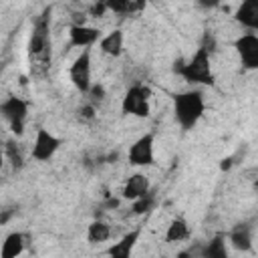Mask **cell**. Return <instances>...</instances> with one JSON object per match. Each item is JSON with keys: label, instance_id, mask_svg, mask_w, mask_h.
<instances>
[{"label": "cell", "instance_id": "11", "mask_svg": "<svg viewBox=\"0 0 258 258\" xmlns=\"http://www.w3.org/2000/svg\"><path fill=\"white\" fill-rule=\"evenodd\" d=\"M69 38H71V46H77V48H91L95 42H99L101 38V30L95 28V26H75L71 24L69 28Z\"/></svg>", "mask_w": 258, "mask_h": 258}, {"label": "cell", "instance_id": "30", "mask_svg": "<svg viewBox=\"0 0 258 258\" xmlns=\"http://www.w3.org/2000/svg\"><path fill=\"white\" fill-rule=\"evenodd\" d=\"M177 258H189V254H187V252H179Z\"/></svg>", "mask_w": 258, "mask_h": 258}, {"label": "cell", "instance_id": "1", "mask_svg": "<svg viewBox=\"0 0 258 258\" xmlns=\"http://www.w3.org/2000/svg\"><path fill=\"white\" fill-rule=\"evenodd\" d=\"M204 111H206V101H204L202 91H198V89L183 91V93H177L173 97L175 119H177L179 127L185 131L194 129L198 125V121L204 117Z\"/></svg>", "mask_w": 258, "mask_h": 258}, {"label": "cell", "instance_id": "14", "mask_svg": "<svg viewBox=\"0 0 258 258\" xmlns=\"http://www.w3.org/2000/svg\"><path fill=\"white\" fill-rule=\"evenodd\" d=\"M99 48L107 56H119L123 52V30L115 28L99 38Z\"/></svg>", "mask_w": 258, "mask_h": 258}, {"label": "cell", "instance_id": "23", "mask_svg": "<svg viewBox=\"0 0 258 258\" xmlns=\"http://www.w3.org/2000/svg\"><path fill=\"white\" fill-rule=\"evenodd\" d=\"M87 95L91 97V103H95V101H103L105 99V87L103 85H91V89L87 91Z\"/></svg>", "mask_w": 258, "mask_h": 258}, {"label": "cell", "instance_id": "19", "mask_svg": "<svg viewBox=\"0 0 258 258\" xmlns=\"http://www.w3.org/2000/svg\"><path fill=\"white\" fill-rule=\"evenodd\" d=\"M111 238V226L103 220H95L89 224L87 228V240L89 244H99V242H107Z\"/></svg>", "mask_w": 258, "mask_h": 258}, {"label": "cell", "instance_id": "18", "mask_svg": "<svg viewBox=\"0 0 258 258\" xmlns=\"http://www.w3.org/2000/svg\"><path fill=\"white\" fill-rule=\"evenodd\" d=\"M202 258H230L226 238L222 234H216L204 248H202Z\"/></svg>", "mask_w": 258, "mask_h": 258}, {"label": "cell", "instance_id": "25", "mask_svg": "<svg viewBox=\"0 0 258 258\" xmlns=\"http://www.w3.org/2000/svg\"><path fill=\"white\" fill-rule=\"evenodd\" d=\"M109 10H107V4L105 2H97V4H93L91 8H89V14L91 16H105Z\"/></svg>", "mask_w": 258, "mask_h": 258}, {"label": "cell", "instance_id": "7", "mask_svg": "<svg viewBox=\"0 0 258 258\" xmlns=\"http://www.w3.org/2000/svg\"><path fill=\"white\" fill-rule=\"evenodd\" d=\"M69 79L77 91L87 95V91L93 85L91 83V48H83V52L73 60L69 69Z\"/></svg>", "mask_w": 258, "mask_h": 258}, {"label": "cell", "instance_id": "8", "mask_svg": "<svg viewBox=\"0 0 258 258\" xmlns=\"http://www.w3.org/2000/svg\"><path fill=\"white\" fill-rule=\"evenodd\" d=\"M60 147V139L56 135H52L48 129L38 127L36 129V137H34V145H32V157L36 161H48Z\"/></svg>", "mask_w": 258, "mask_h": 258}, {"label": "cell", "instance_id": "20", "mask_svg": "<svg viewBox=\"0 0 258 258\" xmlns=\"http://www.w3.org/2000/svg\"><path fill=\"white\" fill-rule=\"evenodd\" d=\"M107 10L115 12V14H129L135 10H141L145 6V2H131V0H107Z\"/></svg>", "mask_w": 258, "mask_h": 258}, {"label": "cell", "instance_id": "17", "mask_svg": "<svg viewBox=\"0 0 258 258\" xmlns=\"http://www.w3.org/2000/svg\"><path fill=\"white\" fill-rule=\"evenodd\" d=\"M187 236H189V226H187L185 218H181V216L173 218V220L169 222L167 230H165V242H169V244H175V242H181V240H185Z\"/></svg>", "mask_w": 258, "mask_h": 258}, {"label": "cell", "instance_id": "24", "mask_svg": "<svg viewBox=\"0 0 258 258\" xmlns=\"http://www.w3.org/2000/svg\"><path fill=\"white\" fill-rule=\"evenodd\" d=\"M79 113H81V119H85V121H91V119H95V113H97V109H95V105H93V103H87V105H83V107L79 109Z\"/></svg>", "mask_w": 258, "mask_h": 258}, {"label": "cell", "instance_id": "4", "mask_svg": "<svg viewBox=\"0 0 258 258\" xmlns=\"http://www.w3.org/2000/svg\"><path fill=\"white\" fill-rule=\"evenodd\" d=\"M149 97H151V89L147 85H133L127 89L123 101H121V111L123 115H133V117H149Z\"/></svg>", "mask_w": 258, "mask_h": 258}, {"label": "cell", "instance_id": "27", "mask_svg": "<svg viewBox=\"0 0 258 258\" xmlns=\"http://www.w3.org/2000/svg\"><path fill=\"white\" fill-rule=\"evenodd\" d=\"M117 206H119V200H115V198L107 200V208H117Z\"/></svg>", "mask_w": 258, "mask_h": 258}, {"label": "cell", "instance_id": "21", "mask_svg": "<svg viewBox=\"0 0 258 258\" xmlns=\"http://www.w3.org/2000/svg\"><path fill=\"white\" fill-rule=\"evenodd\" d=\"M153 206H155V198H153L151 194H145V196L133 200V204H131V212H133L135 216H143V214L151 212Z\"/></svg>", "mask_w": 258, "mask_h": 258}, {"label": "cell", "instance_id": "29", "mask_svg": "<svg viewBox=\"0 0 258 258\" xmlns=\"http://www.w3.org/2000/svg\"><path fill=\"white\" fill-rule=\"evenodd\" d=\"M4 161H6V157H4V149L0 147V171H2V165H4Z\"/></svg>", "mask_w": 258, "mask_h": 258}, {"label": "cell", "instance_id": "10", "mask_svg": "<svg viewBox=\"0 0 258 258\" xmlns=\"http://www.w3.org/2000/svg\"><path fill=\"white\" fill-rule=\"evenodd\" d=\"M139 236H141V228H135V230H129L127 234H123L115 244L109 246L107 250V256L109 258H131L133 256V250L139 242Z\"/></svg>", "mask_w": 258, "mask_h": 258}, {"label": "cell", "instance_id": "15", "mask_svg": "<svg viewBox=\"0 0 258 258\" xmlns=\"http://www.w3.org/2000/svg\"><path fill=\"white\" fill-rule=\"evenodd\" d=\"M230 244L240 250V252H250L252 250V228L248 224H238L230 232Z\"/></svg>", "mask_w": 258, "mask_h": 258}, {"label": "cell", "instance_id": "22", "mask_svg": "<svg viewBox=\"0 0 258 258\" xmlns=\"http://www.w3.org/2000/svg\"><path fill=\"white\" fill-rule=\"evenodd\" d=\"M2 149H4V157H8V161L12 163V167H14V169H22L24 159H22L20 149L16 147V143H14V141H6Z\"/></svg>", "mask_w": 258, "mask_h": 258}, {"label": "cell", "instance_id": "5", "mask_svg": "<svg viewBox=\"0 0 258 258\" xmlns=\"http://www.w3.org/2000/svg\"><path fill=\"white\" fill-rule=\"evenodd\" d=\"M48 20L50 10H44L40 18L34 22L32 34L28 38V52L30 56H50V34H48Z\"/></svg>", "mask_w": 258, "mask_h": 258}, {"label": "cell", "instance_id": "9", "mask_svg": "<svg viewBox=\"0 0 258 258\" xmlns=\"http://www.w3.org/2000/svg\"><path fill=\"white\" fill-rule=\"evenodd\" d=\"M234 48L238 50L242 64L246 69H258V36L254 32H246L236 38Z\"/></svg>", "mask_w": 258, "mask_h": 258}, {"label": "cell", "instance_id": "13", "mask_svg": "<svg viewBox=\"0 0 258 258\" xmlns=\"http://www.w3.org/2000/svg\"><path fill=\"white\" fill-rule=\"evenodd\" d=\"M234 18L242 26H246L250 32H254L258 28V0H246V2H242L236 8Z\"/></svg>", "mask_w": 258, "mask_h": 258}, {"label": "cell", "instance_id": "6", "mask_svg": "<svg viewBox=\"0 0 258 258\" xmlns=\"http://www.w3.org/2000/svg\"><path fill=\"white\" fill-rule=\"evenodd\" d=\"M153 147H155V135L153 133H143L129 147V153H127L129 163L135 165V167L153 165V159H155V149Z\"/></svg>", "mask_w": 258, "mask_h": 258}, {"label": "cell", "instance_id": "3", "mask_svg": "<svg viewBox=\"0 0 258 258\" xmlns=\"http://www.w3.org/2000/svg\"><path fill=\"white\" fill-rule=\"evenodd\" d=\"M0 115L8 121L10 131L16 137H20L24 133V121L28 117V101H24L16 95H8L0 103Z\"/></svg>", "mask_w": 258, "mask_h": 258}, {"label": "cell", "instance_id": "16", "mask_svg": "<svg viewBox=\"0 0 258 258\" xmlns=\"http://www.w3.org/2000/svg\"><path fill=\"white\" fill-rule=\"evenodd\" d=\"M22 250H24V236L20 232H10L0 246V258H18Z\"/></svg>", "mask_w": 258, "mask_h": 258}, {"label": "cell", "instance_id": "12", "mask_svg": "<svg viewBox=\"0 0 258 258\" xmlns=\"http://www.w3.org/2000/svg\"><path fill=\"white\" fill-rule=\"evenodd\" d=\"M149 194V179L145 173H133L127 177V181L123 183V189H121V196L123 200H137L141 196Z\"/></svg>", "mask_w": 258, "mask_h": 258}, {"label": "cell", "instance_id": "2", "mask_svg": "<svg viewBox=\"0 0 258 258\" xmlns=\"http://www.w3.org/2000/svg\"><path fill=\"white\" fill-rule=\"evenodd\" d=\"M173 71L183 77L187 83L191 85H212L214 83V73H212V60H210V50L200 46L194 56L183 62V60H175Z\"/></svg>", "mask_w": 258, "mask_h": 258}, {"label": "cell", "instance_id": "26", "mask_svg": "<svg viewBox=\"0 0 258 258\" xmlns=\"http://www.w3.org/2000/svg\"><path fill=\"white\" fill-rule=\"evenodd\" d=\"M230 167H232V157H224V159L220 161V169H222V171H228Z\"/></svg>", "mask_w": 258, "mask_h": 258}, {"label": "cell", "instance_id": "28", "mask_svg": "<svg viewBox=\"0 0 258 258\" xmlns=\"http://www.w3.org/2000/svg\"><path fill=\"white\" fill-rule=\"evenodd\" d=\"M10 216H12V212H4V214L0 216V224H4V222H6L8 218H10Z\"/></svg>", "mask_w": 258, "mask_h": 258}]
</instances>
